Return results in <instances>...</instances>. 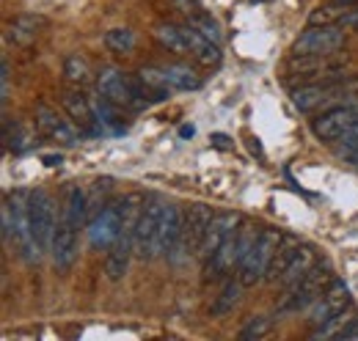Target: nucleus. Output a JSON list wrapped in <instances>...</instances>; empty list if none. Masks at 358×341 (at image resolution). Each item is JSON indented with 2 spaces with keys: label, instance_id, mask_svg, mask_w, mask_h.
<instances>
[{
  "label": "nucleus",
  "instance_id": "nucleus-1",
  "mask_svg": "<svg viewBox=\"0 0 358 341\" xmlns=\"http://www.w3.org/2000/svg\"><path fill=\"white\" fill-rule=\"evenodd\" d=\"M143 204H146V198H143L141 193H130V196H122V198L105 204L99 212L91 217V223H89L91 248L108 251V248L119 240V234H122L124 228L135 231V223H138V217H141Z\"/></svg>",
  "mask_w": 358,
  "mask_h": 341
},
{
  "label": "nucleus",
  "instance_id": "nucleus-2",
  "mask_svg": "<svg viewBox=\"0 0 358 341\" xmlns=\"http://www.w3.org/2000/svg\"><path fill=\"white\" fill-rule=\"evenodd\" d=\"M331 281H334V270H331L328 261L312 264V270H309L298 284L289 286L287 298L281 300V305H278V314H295V311H301V308H309L314 300L322 295V289H325Z\"/></svg>",
  "mask_w": 358,
  "mask_h": 341
},
{
  "label": "nucleus",
  "instance_id": "nucleus-3",
  "mask_svg": "<svg viewBox=\"0 0 358 341\" xmlns=\"http://www.w3.org/2000/svg\"><path fill=\"white\" fill-rule=\"evenodd\" d=\"M213 217H215V212H213V207H207V204H193V207L185 212L179 242H177V248H174V254L169 256L174 264H182V261H187L193 254H199V248H201V242H204V234H207Z\"/></svg>",
  "mask_w": 358,
  "mask_h": 341
},
{
  "label": "nucleus",
  "instance_id": "nucleus-4",
  "mask_svg": "<svg viewBox=\"0 0 358 341\" xmlns=\"http://www.w3.org/2000/svg\"><path fill=\"white\" fill-rule=\"evenodd\" d=\"M163 210H166V201L160 196H149L141 217L135 223L133 231V245H135V259L141 261H149L157 256V231H160V220H163Z\"/></svg>",
  "mask_w": 358,
  "mask_h": 341
},
{
  "label": "nucleus",
  "instance_id": "nucleus-5",
  "mask_svg": "<svg viewBox=\"0 0 358 341\" xmlns=\"http://www.w3.org/2000/svg\"><path fill=\"white\" fill-rule=\"evenodd\" d=\"M281 240V231L275 228H268V231H259L257 242L251 245L248 256L243 259V264L237 267V278L240 284L248 289V286H257L259 281H265L268 275V267H270V259L275 254V245Z\"/></svg>",
  "mask_w": 358,
  "mask_h": 341
},
{
  "label": "nucleus",
  "instance_id": "nucleus-6",
  "mask_svg": "<svg viewBox=\"0 0 358 341\" xmlns=\"http://www.w3.org/2000/svg\"><path fill=\"white\" fill-rule=\"evenodd\" d=\"M345 44V28L342 25H309L292 44V52L301 58H320L331 55Z\"/></svg>",
  "mask_w": 358,
  "mask_h": 341
},
{
  "label": "nucleus",
  "instance_id": "nucleus-7",
  "mask_svg": "<svg viewBox=\"0 0 358 341\" xmlns=\"http://www.w3.org/2000/svg\"><path fill=\"white\" fill-rule=\"evenodd\" d=\"M28 226H31V234H34L36 245L42 251H50L58 223H55V207H52L50 193L39 190V187L28 193Z\"/></svg>",
  "mask_w": 358,
  "mask_h": 341
},
{
  "label": "nucleus",
  "instance_id": "nucleus-8",
  "mask_svg": "<svg viewBox=\"0 0 358 341\" xmlns=\"http://www.w3.org/2000/svg\"><path fill=\"white\" fill-rule=\"evenodd\" d=\"M358 94V80H331L325 85H303L298 91H292V102L301 113H309L314 108L334 102V99H350Z\"/></svg>",
  "mask_w": 358,
  "mask_h": 341
},
{
  "label": "nucleus",
  "instance_id": "nucleus-9",
  "mask_svg": "<svg viewBox=\"0 0 358 341\" xmlns=\"http://www.w3.org/2000/svg\"><path fill=\"white\" fill-rule=\"evenodd\" d=\"M358 124V105H336L322 110L312 122V135L322 143H336L350 127Z\"/></svg>",
  "mask_w": 358,
  "mask_h": 341
},
{
  "label": "nucleus",
  "instance_id": "nucleus-10",
  "mask_svg": "<svg viewBox=\"0 0 358 341\" xmlns=\"http://www.w3.org/2000/svg\"><path fill=\"white\" fill-rule=\"evenodd\" d=\"M348 308H350V292H348V286L339 278H334L322 289V295L309 305V322H312L314 328H320V325L331 322L334 317H339Z\"/></svg>",
  "mask_w": 358,
  "mask_h": 341
},
{
  "label": "nucleus",
  "instance_id": "nucleus-11",
  "mask_svg": "<svg viewBox=\"0 0 358 341\" xmlns=\"http://www.w3.org/2000/svg\"><path fill=\"white\" fill-rule=\"evenodd\" d=\"M240 226H243V217L237 212H215L210 228H207V234H204V242H201V248H199L196 256H199L201 261H210L213 256L218 254V248L224 245L226 240H229Z\"/></svg>",
  "mask_w": 358,
  "mask_h": 341
},
{
  "label": "nucleus",
  "instance_id": "nucleus-12",
  "mask_svg": "<svg viewBox=\"0 0 358 341\" xmlns=\"http://www.w3.org/2000/svg\"><path fill=\"white\" fill-rule=\"evenodd\" d=\"M78 231H80V228L72 226L66 217H61L58 226H55L50 254H52L55 270H61V273H66V270L75 264V259H78Z\"/></svg>",
  "mask_w": 358,
  "mask_h": 341
},
{
  "label": "nucleus",
  "instance_id": "nucleus-13",
  "mask_svg": "<svg viewBox=\"0 0 358 341\" xmlns=\"http://www.w3.org/2000/svg\"><path fill=\"white\" fill-rule=\"evenodd\" d=\"M96 91H99V96H105L116 108H122V110L130 108V110H135L133 91H130V75L108 66V69H102L96 75Z\"/></svg>",
  "mask_w": 358,
  "mask_h": 341
},
{
  "label": "nucleus",
  "instance_id": "nucleus-14",
  "mask_svg": "<svg viewBox=\"0 0 358 341\" xmlns=\"http://www.w3.org/2000/svg\"><path fill=\"white\" fill-rule=\"evenodd\" d=\"M36 127L45 132L50 140L61 143V146H78L80 143V132L72 127L64 116H58V110L39 105L36 108Z\"/></svg>",
  "mask_w": 358,
  "mask_h": 341
},
{
  "label": "nucleus",
  "instance_id": "nucleus-15",
  "mask_svg": "<svg viewBox=\"0 0 358 341\" xmlns=\"http://www.w3.org/2000/svg\"><path fill=\"white\" fill-rule=\"evenodd\" d=\"M133 256H135L133 231L124 228V231L119 234V240L108 248V256H105V275H108V281H113V284L122 281V278L127 275V270H130Z\"/></svg>",
  "mask_w": 358,
  "mask_h": 341
},
{
  "label": "nucleus",
  "instance_id": "nucleus-16",
  "mask_svg": "<svg viewBox=\"0 0 358 341\" xmlns=\"http://www.w3.org/2000/svg\"><path fill=\"white\" fill-rule=\"evenodd\" d=\"M182 220L185 215L177 204H166L163 220H160V231H157V256H171L182 234Z\"/></svg>",
  "mask_w": 358,
  "mask_h": 341
},
{
  "label": "nucleus",
  "instance_id": "nucleus-17",
  "mask_svg": "<svg viewBox=\"0 0 358 341\" xmlns=\"http://www.w3.org/2000/svg\"><path fill=\"white\" fill-rule=\"evenodd\" d=\"M301 248H303L301 237H295V234H281V240H278V245H275V254L270 259L265 281H273V284H275V281L281 278V273L292 264V259L301 254Z\"/></svg>",
  "mask_w": 358,
  "mask_h": 341
},
{
  "label": "nucleus",
  "instance_id": "nucleus-18",
  "mask_svg": "<svg viewBox=\"0 0 358 341\" xmlns=\"http://www.w3.org/2000/svg\"><path fill=\"white\" fill-rule=\"evenodd\" d=\"M182 31H185V42H187V52H193L196 55V61H201V64H207V66H218L221 64V47L215 42H210L207 36H201L196 28H190V25H182Z\"/></svg>",
  "mask_w": 358,
  "mask_h": 341
},
{
  "label": "nucleus",
  "instance_id": "nucleus-19",
  "mask_svg": "<svg viewBox=\"0 0 358 341\" xmlns=\"http://www.w3.org/2000/svg\"><path fill=\"white\" fill-rule=\"evenodd\" d=\"M39 28H45V17H36V14H22L17 17L8 28H6V42L8 44H31L39 36Z\"/></svg>",
  "mask_w": 358,
  "mask_h": 341
},
{
  "label": "nucleus",
  "instance_id": "nucleus-20",
  "mask_svg": "<svg viewBox=\"0 0 358 341\" xmlns=\"http://www.w3.org/2000/svg\"><path fill=\"white\" fill-rule=\"evenodd\" d=\"M138 80L143 83V88H146V94H149L152 102H160V99L171 91L169 75H166L163 66H143V69L138 72Z\"/></svg>",
  "mask_w": 358,
  "mask_h": 341
},
{
  "label": "nucleus",
  "instance_id": "nucleus-21",
  "mask_svg": "<svg viewBox=\"0 0 358 341\" xmlns=\"http://www.w3.org/2000/svg\"><path fill=\"white\" fill-rule=\"evenodd\" d=\"M312 264H314V248L303 242L301 254L292 259V264H289V267H287V270L281 273V278H278L275 284H278V286H287V289H289L292 284H298V281H301V278H303V275H306V273L312 270Z\"/></svg>",
  "mask_w": 358,
  "mask_h": 341
},
{
  "label": "nucleus",
  "instance_id": "nucleus-22",
  "mask_svg": "<svg viewBox=\"0 0 358 341\" xmlns=\"http://www.w3.org/2000/svg\"><path fill=\"white\" fill-rule=\"evenodd\" d=\"M61 102H64L66 113H69L75 122H80L83 127H91V122H94V105H91L80 91H64V94H61Z\"/></svg>",
  "mask_w": 358,
  "mask_h": 341
},
{
  "label": "nucleus",
  "instance_id": "nucleus-23",
  "mask_svg": "<svg viewBox=\"0 0 358 341\" xmlns=\"http://www.w3.org/2000/svg\"><path fill=\"white\" fill-rule=\"evenodd\" d=\"M61 217H66V220H69L72 226H78V228L86 223V217H89V196H86V190H80V187H72V190H69Z\"/></svg>",
  "mask_w": 358,
  "mask_h": 341
},
{
  "label": "nucleus",
  "instance_id": "nucleus-24",
  "mask_svg": "<svg viewBox=\"0 0 358 341\" xmlns=\"http://www.w3.org/2000/svg\"><path fill=\"white\" fill-rule=\"evenodd\" d=\"M155 42L160 44V47H166V50H171V52H187V42H185V31H182V25H171V22H160L157 28H155Z\"/></svg>",
  "mask_w": 358,
  "mask_h": 341
},
{
  "label": "nucleus",
  "instance_id": "nucleus-25",
  "mask_svg": "<svg viewBox=\"0 0 358 341\" xmlns=\"http://www.w3.org/2000/svg\"><path fill=\"white\" fill-rule=\"evenodd\" d=\"M166 69V75H169V83L171 88H177V91H196V88H201V75H196L190 66H185V64H169V66H163Z\"/></svg>",
  "mask_w": 358,
  "mask_h": 341
},
{
  "label": "nucleus",
  "instance_id": "nucleus-26",
  "mask_svg": "<svg viewBox=\"0 0 358 341\" xmlns=\"http://www.w3.org/2000/svg\"><path fill=\"white\" fill-rule=\"evenodd\" d=\"M243 284H240V278L237 281H226L224 292L215 298V303L210 305V314L213 317H224V314H229V311H234V305L240 303V295H243Z\"/></svg>",
  "mask_w": 358,
  "mask_h": 341
},
{
  "label": "nucleus",
  "instance_id": "nucleus-27",
  "mask_svg": "<svg viewBox=\"0 0 358 341\" xmlns=\"http://www.w3.org/2000/svg\"><path fill=\"white\" fill-rule=\"evenodd\" d=\"M64 78L69 80V83H89L91 80V66L89 61L83 58V55H66V61H64Z\"/></svg>",
  "mask_w": 358,
  "mask_h": 341
},
{
  "label": "nucleus",
  "instance_id": "nucleus-28",
  "mask_svg": "<svg viewBox=\"0 0 358 341\" xmlns=\"http://www.w3.org/2000/svg\"><path fill=\"white\" fill-rule=\"evenodd\" d=\"M105 47L113 52H130L135 47V34L130 28H110L105 34Z\"/></svg>",
  "mask_w": 358,
  "mask_h": 341
},
{
  "label": "nucleus",
  "instance_id": "nucleus-29",
  "mask_svg": "<svg viewBox=\"0 0 358 341\" xmlns=\"http://www.w3.org/2000/svg\"><path fill=\"white\" fill-rule=\"evenodd\" d=\"M187 25L196 28V31H199L201 36H207L210 42L221 44V28H218V22H215L213 17H207V14H190Z\"/></svg>",
  "mask_w": 358,
  "mask_h": 341
},
{
  "label": "nucleus",
  "instance_id": "nucleus-30",
  "mask_svg": "<svg viewBox=\"0 0 358 341\" xmlns=\"http://www.w3.org/2000/svg\"><path fill=\"white\" fill-rule=\"evenodd\" d=\"M336 157L350 160V163H356L358 160V124L356 127H350L339 140H336Z\"/></svg>",
  "mask_w": 358,
  "mask_h": 341
},
{
  "label": "nucleus",
  "instance_id": "nucleus-31",
  "mask_svg": "<svg viewBox=\"0 0 358 341\" xmlns=\"http://www.w3.org/2000/svg\"><path fill=\"white\" fill-rule=\"evenodd\" d=\"M348 8L345 6H322V8H314L312 17H309V25H339V20H342V14H345Z\"/></svg>",
  "mask_w": 358,
  "mask_h": 341
},
{
  "label": "nucleus",
  "instance_id": "nucleus-32",
  "mask_svg": "<svg viewBox=\"0 0 358 341\" xmlns=\"http://www.w3.org/2000/svg\"><path fill=\"white\" fill-rule=\"evenodd\" d=\"M270 328H273V322H270L268 317H259V319H251L243 331H240V339H262V336H268Z\"/></svg>",
  "mask_w": 358,
  "mask_h": 341
},
{
  "label": "nucleus",
  "instance_id": "nucleus-33",
  "mask_svg": "<svg viewBox=\"0 0 358 341\" xmlns=\"http://www.w3.org/2000/svg\"><path fill=\"white\" fill-rule=\"evenodd\" d=\"M339 25H342L345 31H358V6H356V8H348V11L342 14Z\"/></svg>",
  "mask_w": 358,
  "mask_h": 341
},
{
  "label": "nucleus",
  "instance_id": "nucleus-34",
  "mask_svg": "<svg viewBox=\"0 0 358 341\" xmlns=\"http://www.w3.org/2000/svg\"><path fill=\"white\" fill-rule=\"evenodd\" d=\"M339 341H358V319H350L339 333H336Z\"/></svg>",
  "mask_w": 358,
  "mask_h": 341
},
{
  "label": "nucleus",
  "instance_id": "nucleus-35",
  "mask_svg": "<svg viewBox=\"0 0 358 341\" xmlns=\"http://www.w3.org/2000/svg\"><path fill=\"white\" fill-rule=\"evenodd\" d=\"M3 108H6V102H8V80H11V69H8V61L3 58Z\"/></svg>",
  "mask_w": 358,
  "mask_h": 341
},
{
  "label": "nucleus",
  "instance_id": "nucleus-36",
  "mask_svg": "<svg viewBox=\"0 0 358 341\" xmlns=\"http://www.w3.org/2000/svg\"><path fill=\"white\" fill-rule=\"evenodd\" d=\"M331 3H336V6H345V8H356L358 0H331Z\"/></svg>",
  "mask_w": 358,
  "mask_h": 341
},
{
  "label": "nucleus",
  "instance_id": "nucleus-37",
  "mask_svg": "<svg viewBox=\"0 0 358 341\" xmlns=\"http://www.w3.org/2000/svg\"><path fill=\"white\" fill-rule=\"evenodd\" d=\"M47 166H55V163H61V154H50V157H45Z\"/></svg>",
  "mask_w": 358,
  "mask_h": 341
},
{
  "label": "nucleus",
  "instance_id": "nucleus-38",
  "mask_svg": "<svg viewBox=\"0 0 358 341\" xmlns=\"http://www.w3.org/2000/svg\"><path fill=\"white\" fill-rule=\"evenodd\" d=\"M179 135H182V138H193V127H182L179 129Z\"/></svg>",
  "mask_w": 358,
  "mask_h": 341
},
{
  "label": "nucleus",
  "instance_id": "nucleus-39",
  "mask_svg": "<svg viewBox=\"0 0 358 341\" xmlns=\"http://www.w3.org/2000/svg\"><path fill=\"white\" fill-rule=\"evenodd\" d=\"M177 3H182V6H190V3H193V0H177Z\"/></svg>",
  "mask_w": 358,
  "mask_h": 341
},
{
  "label": "nucleus",
  "instance_id": "nucleus-40",
  "mask_svg": "<svg viewBox=\"0 0 358 341\" xmlns=\"http://www.w3.org/2000/svg\"><path fill=\"white\" fill-rule=\"evenodd\" d=\"M356 166H358V160H356Z\"/></svg>",
  "mask_w": 358,
  "mask_h": 341
}]
</instances>
